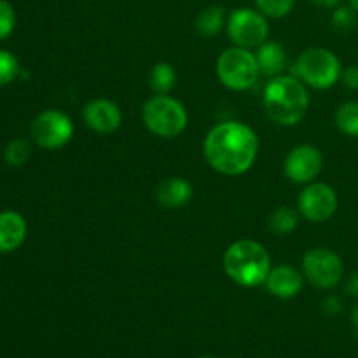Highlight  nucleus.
Instances as JSON below:
<instances>
[{"label": "nucleus", "mask_w": 358, "mask_h": 358, "mask_svg": "<svg viewBox=\"0 0 358 358\" xmlns=\"http://www.w3.org/2000/svg\"><path fill=\"white\" fill-rule=\"evenodd\" d=\"M215 72L220 83L227 90L233 91L250 90L261 76L255 52H252L250 49L238 48V45L227 48L217 58Z\"/></svg>", "instance_id": "obj_6"}, {"label": "nucleus", "mask_w": 358, "mask_h": 358, "mask_svg": "<svg viewBox=\"0 0 358 358\" xmlns=\"http://www.w3.org/2000/svg\"><path fill=\"white\" fill-rule=\"evenodd\" d=\"M296 0H255V7L271 20H280L292 13Z\"/></svg>", "instance_id": "obj_21"}, {"label": "nucleus", "mask_w": 358, "mask_h": 358, "mask_svg": "<svg viewBox=\"0 0 358 358\" xmlns=\"http://www.w3.org/2000/svg\"><path fill=\"white\" fill-rule=\"evenodd\" d=\"M227 17L226 10L220 6H210L205 7L203 10H199V14L196 16L194 27L201 37H215L220 31L226 28Z\"/></svg>", "instance_id": "obj_17"}, {"label": "nucleus", "mask_w": 358, "mask_h": 358, "mask_svg": "<svg viewBox=\"0 0 358 358\" xmlns=\"http://www.w3.org/2000/svg\"><path fill=\"white\" fill-rule=\"evenodd\" d=\"M304 278L320 290H331L345 276V266L341 257L334 250L325 247L310 248L303 255V266H301Z\"/></svg>", "instance_id": "obj_8"}, {"label": "nucleus", "mask_w": 358, "mask_h": 358, "mask_svg": "<svg viewBox=\"0 0 358 358\" xmlns=\"http://www.w3.org/2000/svg\"><path fill=\"white\" fill-rule=\"evenodd\" d=\"M20 73L21 66L16 56L10 51L0 49V86H6V84H10L13 80H16Z\"/></svg>", "instance_id": "obj_22"}, {"label": "nucleus", "mask_w": 358, "mask_h": 358, "mask_svg": "<svg viewBox=\"0 0 358 358\" xmlns=\"http://www.w3.org/2000/svg\"><path fill=\"white\" fill-rule=\"evenodd\" d=\"M346 292H348L350 296L358 297V273H353V275L348 278V283H346Z\"/></svg>", "instance_id": "obj_28"}, {"label": "nucleus", "mask_w": 358, "mask_h": 358, "mask_svg": "<svg viewBox=\"0 0 358 358\" xmlns=\"http://www.w3.org/2000/svg\"><path fill=\"white\" fill-rule=\"evenodd\" d=\"M31 149H30V143L27 142L24 138H16L6 147V161L10 164V166H23L24 163L28 161L30 157Z\"/></svg>", "instance_id": "obj_23"}, {"label": "nucleus", "mask_w": 358, "mask_h": 358, "mask_svg": "<svg viewBox=\"0 0 358 358\" xmlns=\"http://www.w3.org/2000/svg\"><path fill=\"white\" fill-rule=\"evenodd\" d=\"M222 266L231 282L252 289L266 283L271 271V257L259 241L238 240L224 252Z\"/></svg>", "instance_id": "obj_3"}, {"label": "nucleus", "mask_w": 358, "mask_h": 358, "mask_svg": "<svg viewBox=\"0 0 358 358\" xmlns=\"http://www.w3.org/2000/svg\"><path fill=\"white\" fill-rule=\"evenodd\" d=\"M16 27V13L7 0H0V41L9 37Z\"/></svg>", "instance_id": "obj_25"}, {"label": "nucleus", "mask_w": 358, "mask_h": 358, "mask_svg": "<svg viewBox=\"0 0 358 358\" xmlns=\"http://www.w3.org/2000/svg\"><path fill=\"white\" fill-rule=\"evenodd\" d=\"M255 58H257L259 69H261V76L269 77V79L283 76L287 63H289L283 44L275 41H266L264 44L259 45L255 51Z\"/></svg>", "instance_id": "obj_16"}, {"label": "nucleus", "mask_w": 358, "mask_h": 358, "mask_svg": "<svg viewBox=\"0 0 358 358\" xmlns=\"http://www.w3.org/2000/svg\"><path fill=\"white\" fill-rule=\"evenodd\" d=\"M28 234L27 220L21 213L7 210L0 212V254L16 252Z\"/></svg>", "instance_id": "obj_15"}, {"label": "nucleus", "mask_w": 358, "mask_h": 358, "mask_svg": "<svg viewBox=\"0 0 358 358\" xmlns=\"http://www.w3.org/2000/svg\"><path fill=\"white\" fill-rule=\"evenodd\" d=\"M311 2L318 7H324V9H336L343 0H311Z\"/></svg>", "instance_id": "obj_29"}, {"label": "nucleus", "mask_w": 358, "mask_h": 358, "mask_svg": "<svg viewBox=\"0 0 358 358\" xmlns=\"http://www.w3.org/2000/svg\"><path fill=\"white\" fill-rule=\"evenodd\" d=\"M299 210H294L292 206H280L269 217V229L275 234H280V236H287V234L294 233L297 229V226H299Z\"/></svg>", "instance_id": "obj_19"}, {"label": "nucleus", "mask_w": 358, "mask_h": 358, "mask_svg": "<svg viewBox=\"0 0 358 358\" xmlns=\"http://www.w3.org/2000/svg\"><path fill=\"white\" fill-rule=\"evenodd\" d=\"M83 119L91 131L98 135H110L122 124V112L115 101L108 98H94L83 108Z\"/></svg>", "instance_id": "obj_12"}, {"label": "nucleus", "mask_w": 358, "mask_h": 358, "mask_svg": "<svg viewBox=\"0 0 358 358\" xmlns=\"http://www.w3.org/2000/svg\"><path fill=\"white\" fill-rule=\"evenodd\" d=\"M142 121L145 128L159 138H175L189 124L187 108L170 94H154L143 103Z\"/></svg>", "instance_id": "obj_4"}, {"label": "nucleus", "mask_w": 358, "mask_h": 358, "mask_svg": "<svg viewBox=\"0 0 358 358\" xmlns=\"http://www.w3.org/2000/svg\"><path fill=\"white\" fill-rule=\"evenodd\" d=\"M324 310L331 315L339 313V311H341V301H339L338 297H329L324 303Z\"/></svg>", "instance_id": "obj_27"}, {"label": "nucleus", "mask_w": 358, "mask_h": 358, "mask_svg": "<svg viewBox=\"0 0 358 358\" xmlns=\"http://www.w3.org/2000/svg\"><path fill=\"white\" fill-rule=\"evenodd\" d=\"M226 30L234 45L252 51L268 41V17L259 9L238 7V9L231 10V14L227 16Z\"/></svg>", "instance_id": "obj_7"}, {"label": "nucleus", "mask_w": 358, "mask_h": 358, "mask_svg": "<svg viewBox=\"0 0 358 358\" xmlns=\"http://www.w3.org/2000/svg\"><path fill=\"white\" fill-rule=\"evenodd\" d=\"M324 168V156L320 149L311 143L296 145L283 161L285 177L294 184H311Z\"/></svg>", "instance_id": "obj_11"}, {"label": "nucleus", "mask_w": 358, "mask_h": 358, "mask_svg": "<svg viewBox=\"0 0 358 358\" xmlns=\"http://www.w3.org/2000/svg\"><path fill=\"white\" fill-rule=\"evenodd\" d=\"M264 110L280 126H296L306 117L310 93L306 84L292 76H278L268 80L264 87Z\"/></svg>", "instance_id": "obj_2"}, {"label": "nucleus", "mask_w": 358, "mask_h": 358, "mask_svg": "<svg viewBox=\"0 0 358 358\" xmlns=\"http://www.w3.org/2000/svg\"><path fill=\"white\" fill-rule=\"evenodd\" d=\"M338 192L324 182H311L301 191L297 210L301 217L313 224H322L331 219L338 210Z\"/></svg>", "instance_id": "obj_10"}, {"label": "nucleus", "mask_w": 358, "mask_h": 358, "mask_svg": "<svg viewBox=\"0 0 358 358\" xmlns=\"http://www.w3.org/2000/svg\"><path fill=\"white\" fill-rule=\"evenodd\" d=\"M194 196V187L189 180L182 177L164 178L156 189L157 205L168 210H178L189 205Z\"/></svg>", "instance_id": "obj_14"}, {"label": "nucleus", "mask_w": 358, "mask_h": 358, "mask_svg": "<svg viewBox=\"0 0 358 358\" xmlns=\"http://www.w3.org/2000/svg\"><path fill=\"white\" fill-rule=\"evenodd\" d=\"M352 322H353V327H355V332L358 334V304L357 308L353 310V315H352Z\"/></svg>", "instance_id": "obj_30"}, {"label": "nucleus", "mask_w": 358, "mask_h": 358, "mask_svg": "<svg viewBox=\"0 0 358 358\" xmlns=\"http://www.w3.org/2000/svg\"><path fill=\"white\" fill-rule=\"evenodd\" d=\"M73 122L65 112L56 110V108H48L41 114L35 115L30 124L31 140L37 143L41 149L56 150L65 147L72 140Z\"/></svg>", "instance_id": "obj_9"}, {"label": "nucleus", "mask_w": 358, "mask_h": 358, "mask_svg": "<svg viewBox=\"0 0 358 358\" xmlns=\"http://www.w3.org/2000/svg\"><path fill=\"white\" fill-rule=\"evenodd\" d=\"M357 14L352 6H338L332 14V24L339 31H350L357 24Z\"/></svg>", "instance_id": "obj_24"}, {"label": "nucleus", "mask_w": 358, "mask_h": 358, "mask_svg": "<svg viewBox=\"0 0 358 358\" xmlns=\"http://www.w3.org/2000/svg\"><path fill=\"white\" fill-rule=\"evenodd\" d=\"M336 126L346 136H358V101H346L336 110Z\"/></svg>", "instance_id": "obj_20"}, {"label": "nucleus", "mask_w": 358, "mask_h": 358, "mask_svg": "<svg viewBox=\"0 0 358 358\" xmlns=\"http://www.w3.org/2000/svg\"><path fill=\"white\" fill-rule=\"evenodd\" d=\"M341 62L327 48H308L296 62V77L313 90H329L341 79Z\"/></svg>", "instance_id": "obj_5"}, {"label": "nucleus", "mask_w": 358, "mask_h": 358, "mask_svg": "<svg viewBox=\"0 0 358 358\" xmlns=\"http://www.w3.org/2000/svg\"><path fill=\"white\" fill-rule=\"evenodd\" d=\"M199 358H213V357H199Z\"/></svg>", "instance_id": "obj_32"}, {"label": "nucleus", "mask_w": 358, "mask_h": 358, "mask_svg": "<svg viewBox=\"0 0 358 358\" xmlns=\"http://www.w3.org/2000/svg\"><path fill=\"white\" fill-rule=\"evenodd\" d=\"M341 80L350 90H358V65H352L343 70Z\"/></svg>", "instance_id": "obj_26"}, {"label": "nucleus", "mask_w": 358, "mask_h": 358, "mask_svg": "<svg viewBox=\"0 0 358 358\" xmlns=\"http://www.w3.org/2000/svg\"><path fill=\"white\" fill-rule=\"evenodd\" d=\"M257 152V133L240 121H226L213 126L203 142V156L208 166L226 177L247 173L254 166Z\"/></svg>", "instance_id": "obj_1"}, {"label": "nucleus", "mask_w": 358, "mask_h": 358, "mask_svg": "<svg viewBox=\"0 0 358 358\" xmlns=\"http://www.w3.org/2000/svg\"><path fill=\"white\" fill-rule=\"evenodd\" d=\"M149 86L156 94H170L177 86V70L171 63L159 62L150 69Z\"/></svg>", "instance_id": "obj_18"}, {"label": "nucleus", "mask_w": 358, "mask_h": 358, "mask_svg": "<svg viewBox=\"0 0 358 358\" xmlns=\"http://www.w3.org/2000/svg\"><path fill=\"white\" fill-rule=\"evenodd\" d=\"M348 2H350V6H352L353 9H355L358 13V0H348Z\"/></svg>", "instance_id": "obj_31"}, {"label": "nucleus", "mask_w": 358, "mask_h": 358, "mask_svg": "<svg viewBox=\"0 0 358 358\" xmlns=\"http://www.w3.org/2000/svg\"><path fill=\"white\" fill-rule=\"evenodd\" d=\"M304 275L294 266L282 264L278 268H271L268 278H266V289L271 296L278 299H292L299 296L304 287Z\"/></svg>", "instance_id": "obj_13"}]
</instances>
